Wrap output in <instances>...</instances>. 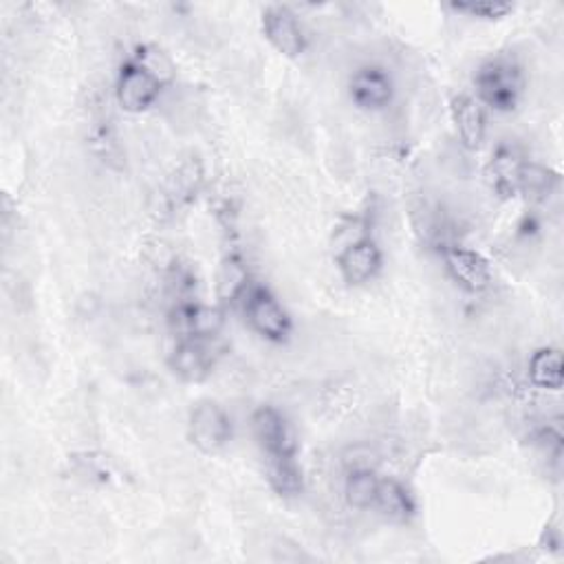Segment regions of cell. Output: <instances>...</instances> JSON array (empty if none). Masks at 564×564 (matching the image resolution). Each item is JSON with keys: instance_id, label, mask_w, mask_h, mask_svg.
<instances>
[{"instance_id": "6da1fadb", "label": "cell", "mask_w": 564, "mask_h": 564, "mask_svg": "<svg viewBox=\"0 0 564 564\" xmlns=\"http://www.w3.org/2000/svg\"><path fill=\"white\" fill-rule=\"evenodd\" d=\"M477 86V100L494 111L510 113L518 107L523 98V69L512 58H494L475 75Z\"/></svg>"}, {"instance_id": "7a4b0ae2", "label": "cell", "mask_w": 564, "mask_h": 564, "mask_svg": "<svg viewBox=\"0 0 564 564\" xmlns=\"http://www.w3.org/2000/svg\"><path fill=\"white\" fill-rule=\"evenodd\" d=\"M247 314L249 324L256 333L271 342L287 340L292 333L290 314L282 309V305L265 290V287H249L245 298L241 301Z\"/></svg>"}, {"instance_id": "3957f363", "label": "cell", "mask_w": 564, "mask_h": 564, "mask_svg": "<svg viewBox=\"0 0 564 564\" xmlns=\"http://www.w3.org/2000/svg\"><path fill=\"white\" fill-rule=\"evenodd\" d=\"M187 434L204 454H217L232 439V421L217 402H199L187 421Z\"/></svg>"}, {"instance_id": "277c9868", "label": "cell", "mask_w": 564, "mask_h": 564, "mask_svg": "<svg viewBox=\"0 0 564 564\" xmlns=\"http://www.w3.org/2000/svg\"><path fill=\"white\" fill-rule=\"evenodd\" d=\"M161 86L163 84L155 75H150L135 58H131L118 75V84H115L118 105L126 113H144L159 100Z\"/></svg>"}, {"instance_id": "5b68a950", "label": "cell", "mask_w": 564, "mask_h": 564, "mask_svg": "<svg viewBox=\"0 0 564 564\" xmlns=\"http://www.w3.org/2000/svg\"><path fill=\"white\" fill-rule=\"evenodd\" d=\"M262 34L278 53L287 58H298L307 49V36L290 8H267L262 12Z\"/></svg>"}, {"instance_id": "8992f818", "label": "cell", "mask_w": 564, "mask_h": 564, "mask_svg": "<svg viewBox=\"0 0 564 564\" xmlns=\"http://www.w3.org/2000/svg\"><path fill=\"white\" fill-rule=\"evenodd\" d=\"M217 361L212 340L183 338L170 353V368L183 382H204Z\"/></svg>"}, {"instance_id": "52a82bcc", "label": "cell", "mask_w": 564, "mask_h": 564, "mask_svg": "<svg viewBox=\"0 0 564 564\" xmlns=\"http://www.w3.org/2000/svg\"><path fill=\"white\" fill-rule=\"evenodd\" d=\"M393 79L382 66H361L353 73L348 96L364 111H382L393 102Z\"/></svg>"}, {"instance_id": "ba28073f", "label": "cell", "mask_w": 564, "mask_h": 564, "mask_svg": "<svg viewBox=\"0 0 564 564\" xmlns=\"http://www.w3.org/2000/svg\"><path fill=\"white\" fill-rule=\"evenodd\" d=\"M252 432L267 456L296 454V439L287 419L271 406H262L252 415Z\"/></svg>"}, {"instance_id": "9c48e42d", "label": "cell", "mask_w": 564, "mask_h": 564, "mask_svg": "<svg viewBox=\"0 0 564 564\" xmlns=\"http://www.w3.org/2000/svg\"><path fill=\"white\" fill-rule=\"evenodd\" d=\"M445 267L450 275L467 292L479 294L486 292L492 282L490 262L475 249H467L461 245H450L443 252Z\"/></svg>"}, {"instance_id": "30bf717a", "label": "cell", "mask_w": 564, "mask_h": 564, "mask_svg": "<svg viewBox=\"0 0 564 564\" xmlns=\"http://www.w3.org/2000/svg\"><path fill=\"white\" fill-rule=\"evenodd\" d=\"M170 324L176 331L179 340H183V338L212 340L221 333L225 318H223V311L217 307L183 303L172 309Z\"/></svg>"}, {"instance_id": "8fae6325", "label": "cell", "mask_w": 564, "mask_h": 564, "mask_svg": "<svg viewBox=\"0 0 564 564\" xmlns=\"http://www.w3.org/2000/svg\"><path fill=\"white\" fill-rule=\"evenodd\" d=\"M338 267L348 285H366L382 269V252L370 238L351 243L340 249Z\"/></svg>"}, {"instance_id": "7c38bea8", "label": "cell", "mask_w": 564, "mask_h": 564, "mask_svg": "<svg viewBox=\"0 0 564 564\" xmlns=\"http://www.w3.org/2000/svg\"><path fill=\"white\" fill-rule=\"evenodd\" d=\"M452 122L456 126L458 139L465 148L477 150L486 142L488 118L483 105L473 96H458L452 100Z\"/></svg>"}, {"instance_id": "4fadbf2b", "label": "cell", "mask_w": 564, "mask_h": 564, "mask_svg": "<svg viewBox=\"0 0 564 564\" xmlns=\"http://www.w3.org/2000/svg\"><path fill=\"white\" fill-rule=\"evenodd\" d=\"M523 157L507 146H501L490 165H488V176L492 183V191L503 197V199H512L518 195V183H520V172H523Z\"/></svg>"}, {"instance_id": "5bb4252c", "label": "cell", "mask_w": 564, "mask_h": 564, "mask_svg": "<svg viewBox=\"0 0 564 564\" xmlns=\"http://www.w3.org/2000/svg\"><path fill=\"white\" fill-rule=\"evenodd\" d=\"M267 481L271 490L285 499H294L303 492L305 481L296 463V454L292 456H267Z\"/></svg>"}, {"instance_id": "9a60e30c", "label": "cell", "mask_w": 564, "mask_h": 564, "mask_svg": "<svg viewBox=\"0 0 564 564\" xmlns=\"http://www.w3.org/2000/svg\"><path fill=\"white\" fill-rule=\"evenodd\" d=\"M375 507H378L393 523H408L415 516V512H417L415 499L395 479L380 481L378 499H375Z\"/></svg>"}, {"instance_id": "2e32d148", "label": "cell", "mask_w": 564, "mask_h": 564, "mask_svg": "<svg viewBox=\"0 0 564 564\" xmlns=\"http://www.w3.org/2000/svg\"><path fill=\"white\" fill-rule=\"evenodd\" d=\"M529 380L544 391H560L564 384V357L557 348H540L529 359Z\"/></svg>"}, {"instance_id": "e0dca14e", "label": "cell", "mask_w": 564, "mask_h": 564, "mask_svg": "<svg viewBox=\"0 0 564 564\" xmlns=\"http://www.w3.org/2000/svg\"><path fill=\"white\" fill-rule=\"evenodd\" d=\"M252 282H249V271L247 265L243 262L241 256L230 254L225 256V260L221 262L219 269V278H217V292L219 298L223 303H241L245 298V294L249 292Z\"/></svg>"}, {"instance_id": "ac0fdd59", "label": "cell", "mask_w": 564, "mask_h": 564, "mask_svg": "<svg viewBox=\"0 0 564 564\" xmlns=\"http://www.w3.org/2000/svg\"><path fill=\"white\" fill-rule=\"evenodd\" d=\"M557 183L560 176L553 170L538 163H525L520 172L518 193H523L525 199L531 204H544L557 191Z\"/></svg>"}, {"instance_id": "d6986e66", "label": "cell", "mask_w": 564, "mask_h": 564, "mask_svg": "<svg viewBox=\"0 0 564 564\" xmlns=\"http://www.w3.org/2000/svg\"><path fill=\"white\" fill-rule=\"evenodd\" d=\"M378 488H380V479L375 477L372 469H351L346 486H344V494L351 507L355 510H368L375 507V499H378Z\"/></svg>"}, {"instance_id": "ffe728a7", "label": "cell", "mask_w": 564, "mask_h": 564, "mask_svg": "<svg viewBox=\"0 0 564 564\" xmlns=\"http://www.w3.org/2000/svg\"><path fill=\"white\" fill-rule=\"evenodd\" d=\"M201 183H204V170H201L199 161H187L170 179L168 199L172 204L193 201L197 197V193L201 191Z\"/></svg>"}, {"instance_id": "44dd1931", "label": "cell", "mask_w": 564, "mask_h": 564, "mask_svg": "<svg viewBox=\"0 0 564 564\" xmlns=\"http://www.w3.org/2000/svg\"><path fill=\"white\" fill-rule=\"evenodd\" d=\"M90 148L96 152L105 163L109 165H118V161L122 159V150H120V142L115 137V131L111 128L109 122H100L90 133Z\"/></svg>"}, {"instance_id": "7402d4cb", "label": "cell", "mask_w": 564, "mask_h": 564, "mask_svg": "<svg viewBox=\"0 0 564 564\" xmlns=\"http://www.w3.org/2000/svg\"><path fill=\"white\" fill-rule=\"evenodd\" d=\"M135 60H137L150 75H155L161 84H165V82H170V79L174 77V66H172L170 58H168L163 51H159L157 47H150V45L139 47L137 53H135Z\"/></svg>"}, {"instance_id": "603a6c76", "label": "cell", "mask_w": 564, "mask_h": 564, "mask_svg": "<svg viewBox=\"0 0 564 564\" xmlns=\"http://www.w3.org/2000/svg\"><path fill=\"white\" fill-rule=\"evenodd\" d=\"M452 10L458 14L477 16V19H486V21H499V19H505L507 14H512L514 8L510 3H473V5H452Z\"/></svg>"}]
</instances>
